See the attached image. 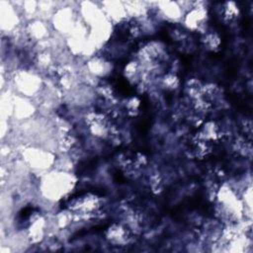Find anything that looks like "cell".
<instances>
[{
  "label": "cell",
  "instance_id": "cell-1",
  "mask_svg": "<svg viewBox=\"0 0 253 253\" xmlns=\"http://www.w3.org/2000/svg\"><path fill=\"white\" fill-rule=\"evenodd\" d=\"M75 177L65 170L46 173L41 184L43 196L49 201H58L65 197L75 186Z\"/></svg>",
  "mask_w": 253,
  "mask_h": 253
},
{
  "label": "cell",
  "instance_id": "cell-2",
  "mask_svg": "<svg viewBox=\"0 0 253 253\" xmlns=\"http://www.w3.org/2000/svg\"><path fill=\"white\" fill-rule=\"evenodd\" d=\"M28 150L29 151L25 152V155L27 156L25 159L31 167H35L37 169H45L54 162L53 155L45 149L31 148Z\"/></svg>",
  "mask_w": 253,
  "mask_h": 253
},
{
  "label": "cell",
  "instance_id": "cell-3",
  "mask_svg": "<svg viewBox=\"0 0 253 253\" xmlns=\"http://www.w3.org/2000/svg\"><path fill=\"white\" fill-rule=\"evenodd\" d=\"M106 239L115 246H123L129 242L131 238L130 230L122 223H113L106 230Z\"/></svg>",
  "mask_w": 253,
  "mask_h": 253
},
{
  "label": "cell",
  "instance_id": "cell-4",
  "mask_svg": "<svg viewBox=\"0 0 253 253\" xmlns=\"http://www.w3.org/2000/svg\"><path fill=\"white\" fill-rule=\"evenodd\" d=\"M185 25L189 30L201 31L207 26V11L204 8L193 7L185 16Z\"/></svg>",
  "mask_w": 253,
  "mask_h": 253
},
{
  "label": "cell",
  "instance_id": "cell-5",
  "mask_svg": "<svg viewBox=\"0 0 253 253\" xmlns=\"http://www.w3.org/2000/svg\"><path fill=\"white\" fill-rule=\"evenodd\" d=\"M110 62L101 57H93L88 62V68L90 72L96 76H104L111 71Z\"/></svg>",
  "mask_w": 253,
  "mask_h": 253
},
{
  "label": "cell",
  "instance_id": "cell-6",
  "mask_svg": "<svg viewBox=\"0 0 253 253\" xmlns=\"http://www.w3.org/2000/svg\"><path fill=\"white\" fill-rule=\"evenodd\" d=\"M239 15V8L234 2H225L222 8V17L225 21L231 22Z\"/></svg>",
  "mask_w": 253,
  "mask_h": 253
},
{
  "label": "cell",
  "instance_id": "cell-7",
  "mask_svg": "<svg viewBox=\"0 0 253 253\" xmlns=\"http://www.w3.org/2000/svg\"><path fill=\"white\" fill-rule=\"evenodd\" d=\"M203 43L207 49L214 51L220 44V38L215 33H205Z\"/></svg>",
  "mask_w": 253,
  "mask_h": 253
},
{
  "label": "cell",
  "instance_id": "cell-8",
  "mask_svg": "<svg viewBox=\"0 0 253 253\" xmlns=\"http://www.w3.org/2000/svg\"><path fill=\"white\" fill-rule=\"evenodd\" d=\"M161 82H162L163 86L166 89H169V90H174V89L178 88V86L180 84V81H179L178 77L174 74H165L162 77Z\"/></svg>",
  "mask_w": 253,
  "mask_h": 253
}]
</instances>
